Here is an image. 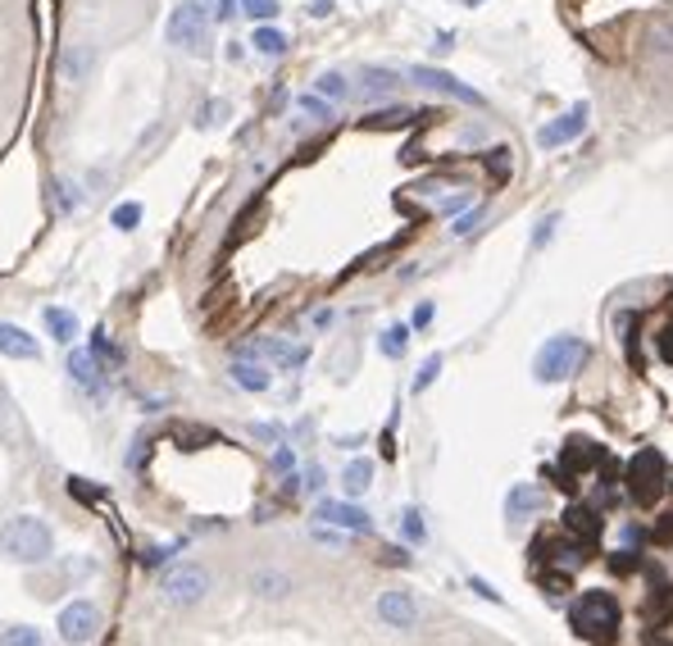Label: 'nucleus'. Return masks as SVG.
Listing matches in <instances>:
<instances>
[{
  "instance_id": "obj_28",
  "label": "nucleus",
  "mask_w": 673,
  "mask_h": 646,
  "mask_svg": "<svg viewBox=\"0 0 673 646\" xmlns=\"http://www.w3.org/2000/svg\"><path fill=\"white\" fill-rule=\"evenodd\" d=\"M0 646H46V642L33 624H10L5 633H0Z\"/></svg>"
},
{
  "instance_id": "obj_9",
  "label": "nucleus",
  "mask_w": 673,
  "mask_h": 646,
  "mask_svg": "<svg viewBox=\"0 0 673 646\" xmlns=\"http://www.w3.org/2000/svg\"><path fill=\"white\" fill-rule=\"evenodd\" d=\"M410 78L419 82V87H427V91H442V97H455V101H465V105H482V97L474 87H465L460 78H450L446 69H427V65H414L410 69Z\"/></svg>"
},
{
  "instance_id": "obj_6",
  "label": "nucleus",
  "mask_w": 673,
  "mask_h": 646,
  "mask_svg": "<svg viewBox=\"0 0 673 646\" xmlns=\"http://www.w3.org/2000/svg\"><path fill=\"white\" fill-rule=\"evenodd\" d=\"M164 597L173 601V605H201L205 597H209V569L205 565H173L169 574H164Z\"/></svg>"
},
{
  "instance_id": "obj_3",
  "label": "nucleus",
  "mask_w": 673,
  "mask_h": 646,
  "mask_svg": "<svg viewBox=\"0 0 673 646\" xmlns=\"http://www.w3.org/2000/svg\"><path fill=\"white\" fill-rule=\"evenodd\" d=\"M573 628L583 633L588 642H596V646H609V642H615V633H619V605H615V597H609V592H588L583 601L573 605Z\"/></svg>"
},
{
  "instance_id": "obj_40",
  "label": "nucleus",
  "mask_w": 673,
  "mask_h": 646,
  "mask_svg": "<svg viewBox=\"0 0 673 646\" xmlns=\"http://www.w3.org/2000/svg\"><path fill=\"white\" fill-rule=\"evenodd\" d=\"M410 324H414V328H427V324H433V305H427V301L414 305V319H410Z\"/></svg>"
},
{
  "instance_id": "obj_41",
  "label": "nucleus",
  "mask_w": 673,
  "mask_h": 646,
  "mask_svg": "<svg viewBox=\"0 0 673 646\" xmlns=\"http://www.w3.org/2000/svg\"><path fill=\"white\" fill-rule=\"evenodd\" d=\"M323 483H328V478H323V469H319V465L305 469V487H310V491H323Z\"/></svg>"
},
{
  "instance_id": "obj_21",
  "label": "nucleus",
  "mask_w": 673,
  "mask_h": 646,
  "mask_svg": "<svg viewBox=\"0 0 673 646\" xmlns=\"http://www.w3.org/2000/svg\"><path fill=\"white\" fill-rule=\"evenodd\" d=\"M564 529L573 537H583V542H596L601 537V519L592 510H583V506H573V510H564Z\"/></svg>"
},
{
  "instance_id": "obj_5",
  "label": "nucleus",
  "mask_w": 673,
  "mask_h": 646,
  "mask_svg": "<svg viewBox=\"0 0 673 646\" xmlns=\"http://www.w3.org/2000/svg\"><path fill=\"white\" fill-rule=\"evenodd\" d=\"M101 624H105V614H101V605L96 601H69L65 610H59V620H55V628H59V642H69V646H91L101 637Z\"/></svg>"
},
{
  "instance_id": "obj_14",
  "label": "nucleus",
  "mask_w": 673,
  "mask_h": 646,
  "mask_svg": "<svg viewBox=\"0 0 673 646\" xmlns=\"http://www.w3.org/2000/svg\"><path fill=\"white\" fill-rule=\"evenodd\" d=\"M42 324H46V332L55 337L59 347H73V337L82 332L78 315H73V310H65V305H46V310H42Z\"/></svg>"
},
{
  "instance_id": "obj_32",
  "label": "nucleus",
  "mask_w": 673,
  "mask_h": 646,
  "mask_svg": "<svg viewBox=\"0 0 673 646\" xmlns=\"http://www.w3.org/2000/svg\"><path fill=\"white\" fill-rule=\"evenodd\" d=\"M137 224H141V205H137V201H124V205L114 209V228H118V233H133Z\"/></svg>"
},
{
  "instance_id": "obj_39",
  "label": "nucleus",
  "mask_w": 673,
  "mask_h": 646,
  "mask_svg": "<svg viewBox=\"0 0 673 646\" xmlns=\"http://www.w3.org/2000/svg\"><path fill=\"white\" fill-rule=\"evenodd\" d=\"M251 433H255V438H264V442H283V428H278V423H255Z\"/></svg>"
},
{
  "instance_id": "obj_2",
  "label": "nucleus",
  "mask_w": 673,
  "mask_h": 646,
  "mask_svg": "<svg viewBox=\"0 0 673 646\" xmlns=\"http://www.w3.org/2000/svg\"><path fill=\"white\" fill-rule=\"evenodd\" d=\"M164 42L182 55L209 59L214 55V23L205 19V10L196 5V0H182V5H173L169 23H164Z\"/></svg>"
},
{
  "instance_id": "obj_13",
  "label": "nucleus",
  "mask_w": 673,
  "mask_h": 646,
  "mask_svg": "<svg viewBox=\"0 0 673 646\" xmlns=\"http://www.w3.org/2000/svg\"><path fill=\"white\" fill-rule=\"evenodd\" d=\"M660 455L655 451H641L637 460H632V491H637V497L641 501H651L655 497V491H660Z\"/></svg>"
},
{
  "instance_id": "obj_23",
  "label": "nucleus",
  "mask_w": 673,
  "mask_h": 646,
  "mask_svg": "<svg viewBox=\"0 0 673 646\" xmlns=\"http://www.w3.org/2000/svg\"><path fill=\"white\" fill-rule=\"evenodd\" d=\"M342 487H346V497H364V491L374 487V465L369 460H351L346 474H342Z\"/></svg>"
},
{
  "instance_id": "obj_1",
  "label": "nucleus",
  "mask_w": 673,
  "mask_h": 646,
  "mask_svg": "<svg viewBox=\"0 0 673 646\" xmlns=\"http://www.w3.org/2000/svg\"><path fill=\"white\" fill-rule=\"evenodd\" d=\"M0 556L14 565H46L55 556V529L42 514H10L0 524Z\"/></svg>"
},
{
  "instance_id": "obj_7",
  "label": "nucleus",
  "mask_w": 673,
  "mask_h": 646,
  "mask_svg": "<svg viewBox=\"0 0 673 646\" xmlns=\"http://www.w3.org/2000/svg\"><path fill=\"white\" fill-rule=\"evenodd\" d=\"M588 133V105H573L569 114H560V118H550L546 128L537 133V141L546 146V150H560V146H569V141H578Z\"/></svg>"
},
{
  "instance_id": "obj_37",
  "label": "nucleus",
  "mask_w": 673,
  "mask_h": 646,
  "mask_svg": "<svg viewBox=\"0 0 673 646\" xmlns=\"http://www.w3.org/2000/svg\"><path fill=\"white\" fill-rule=\"evenodd\" d=\"M273 469H283V474H292V469H296V455H292V446H283V442H278V451H273Z\"/></svg>"
},
{
  "instance_id": "obj_8",
  "label": "nucleus",
  "mask_w": 673,
  "mask_h": 646,
  "mask_svg": "<svg viewBox=\"0 0 673 646\" xmlns=\"http://www.w3.org/2000/svg\"><path fill=\"white\" fill-rule=\"evenodd\" d=\"M378 620H383L387 628H396V633H410V628L419 624V605H414V597H410V592L391 588V592H383V597H378Z\"/></svg>"
},
{
  "instance_id": "obj_42",
  "label": "nucleus",
  "mask_w": 673,
  "mask_h": 646,
  "mask_svg": "<svg viewBox=\"0 0 673 646\" xmlns=\"http://www.w3.org/2000/svg\"><path fill=\"white\" fill-rule=\"evenodd\" d=\"M460 205H465V196H446V201H442V214H455Z\"/></svg>"
},
{
  "instance_id": "obj_4",
  "label": "nucleus",
  "mask_w": 673,
  "mask_h": 646,
  "mask_svg": "<svg viewBox=\"0 0 673 646\" xmlns=\"http://www.w3.org/2000/svg\"><path fill=\"white\" fill-rule=\"evenodd\" d=\"M588 360V342H578V337H550V342L541 347V355H537V383H560V378H569L578 364Z\"/></svg>"
},
{
  "instance_id": "obj_27",
  "label": "nucleus",
  "mask_w": 673,
  "mask_h": 646,
  "mask_svg": "<svg viewBox=\"0 0 673 646\" xmlns=\"http://www.w3.org/2000/svg\"><path fill=\"white\" fill-rule=\"evenodd\" d=\"M296 110L310 114L315 123H328V118H332V101H323L319 91H305V97H296Z\"/></svg>"
},
{
  "instance_id": "obj_34",
  "label": "nucleus",
  "mask_w": 673,
  "mask_h": 646,
  "mask_svg": "<svg viewBox=\"0 0 673 646\" xmlns=\"http://www.w3.org/2000/svg\"><path fill=\"white\" fill-rule=\"evenodd\" d=\"M91 355H96V360H110V369L124 364V355H118V347L110 342V337H96V342H91Z\"/></svg>"
},
{
  "instance_id": "obj_36",
  "label": "nucleus",
  "mask_w": 673,
  "mask_h": 646,
  "mask_svg": "<svg viewBox=\"0 0 673 646\" xmlns=\"http://www.w3.org/2000/svg\"><path fill=\"white\" fill-rule=\"evenodd\" d=\"M556 224H560V214H550V219H541V224H537V233H533V251H537V246H546V241H550V233H556Z\"/></svg>"
},
{
  "instance_id": "obj_33",
  "label": "nucleus",
  "mask_w": 673,
  "mask_h": 646,
  "mask_svg": "<svg viewBox=\"0 0 673 646\" xmlns=\"http://www.w3.org/2000/svg\"><path fill=\"white\" fill-rule=\"evenodd\" d=\"M437 374H442V355H433V360H423V369L414 374V392H427L437 383Z\"/></svg>"
},
{
  "instance_id": "obj_22",
  "label": "nucleus",
  "mask_w": 673,
  "mask_h": 646,
  "mask_svg": "<svg viewBox=\"0 0 673 646\" xmlns=\"http://www.w3.org/2000/svg\"><path fill=\"white\" fill-rule=\"evenodd\" d=\"M396 82H401V78H396L391 69H364V73H360V91H364V97H369V101L391 97Z\"/></svg>"
},
{
  "instance_id": "obj_30",
  "label": "nucleus",
  "mask_w": 673,
  "mask_h": 646,
  "mask_svg": "<svg viewBox=\"0 0 673 646\" xmlns=\"http://www.w3.org/2000/svg\"><path fill=\"white\" fill-rule=\"evenodd\" d=\"M401 533H406V542H423L427 537V524H423V510L419 506H410L401 514Z\"/></svg>"
},
{
  "instance_id": "obj_35",
  "label": "nucleus",
  "mask_w": 673,
  "mask_h": 646,
  "mask_svg": "<svg viewBox=\"0 0 673 646\" xmlns=\"http://www.w3.org/2000/svg\"><path fill=\"white\" fill-rule=\"evenodd\" d=\"M478 219H482V209H465V214H460V219H455V224H450V237H469V233L478 228Z\"/></svg>"
},
{
  "instance_id": "obj_26",
  "label": "nucleus",
  "mask_w": 673,
  "mask_h": 646,
  "mask_svg": "<svg viewBox=\"0 0 673 646\" xmlns=\"http://www.w3.org/2000/svg\"><path fill=\"white\" fill-rule=\"evenodd\" d=\"M237 10L247 14V19H255V23H273V19L283 14L278 0H237Z\"/></svg>"
},
{
  "instance_id": "obj_20",
  "label": "nucleus",
  "mask_w": 673,
  "mask_h": 646,
  "mask_svg": "<svg viewBox=\"0 0 673 646\" xmlns=\"http://www.w3.org/2000/svg\"><path fill=\"white\" fill-rule=\"evenodd\" d=\"M505 510H510V519H528L533 510H541V491H537L533 483H518V487L510 491V501H505Z\"/></svg>"
},
{
  "instance_id": "obj_11",
  "label": "nucleus",
  "mask_w": 673,
  "mask_h": 646,
  "mask_svg": "<svg viewBox=\"0 0 673 646\" xmlns=\"http://www.w3.org/2000/svg\"><path fill=\"white\" fill-rule=\"evenodd\" d=\"M0 355L5 360H42L37 332H27L19 324H0Z\"/></svg>"
},
{
  "instance_id": "obj_17",
  "label": "nucleus",
  "mask_w": 673,
  "mask_h": 646,
  "mask_svg": "<svg viewBox=\"0 0 673 646\" xmlns=\"http://www.w3.org/2000/svg\"><path fill=\"white\" fill-rule=\"evenodd\" d=\"M251 50L264 55V59H283L292 50V37L283 33V27H273V23H255V33H251Z\"/></svg>"
},
{
  "instance_id": "obj_19",
  "label": "nucleus",
  "mask_w": 673,
  "mask_h": 646,
  "mask_svg": "<svg viewBox=\"0 0 673 646\" xmlns=\"http://www.w3.org/2000/svg\"><path fill=\"white\" fill-rule=\"evenodd\" d=\"M50 201H55V214H78L82 209V182H69V178H55L50 182Z\"/></svg>"
},
{
  "instance_id": "obj_10",
  "label": "nucleus",
  "mask_w": 673,
  "mask_h": 646,
  "mask_svg": "<svg viewBox=\"0 0 673 646\" xmlns=\"http://www.w3.org/2000/svg\"><path fill=\"white\" fill-rule=\"evenodd\" d=\"M319 524H332V529H346V533H369L374 529V519L364 514L360 506L351 501H319Z\"/></svg>"
},
{
  "instance_id": "obj_24",
  "label": "nucleus",
  "mask_w": 673,
  "mask_h": 646,
  "mask_svg": "<svg viewBox=\"0 0 673 646\" xmlns=\"http://www.w3.org/2000/svg\"><path fill=\"white\" fill-rule=\"evenodd\" d=\"M406 347H410V328H406V324H391V328L378 337V351H383L387 360H401Z\"/></svg>"
},
{
  "instance_id": "obj_12",
  "label": "nucleus",
  "mask_w": 673,
  "mask_h": 646,
  "mask_svg": "<svg viewBox=\"0 0 673 646\" xmlns=\"http://www.w3.org/2000/svg\"><path fill=\"white\" fill-rule=\"evenodd\" d=\"M69 378L82 387V392H91V396H96L101 387H105V369H101V360L96 355H91V351H69Z\"/></svg>"
},
{
  "instance_id": "obj_38",
  "label": "nucleus",
  "mask_w": 673,
  "mask_h": 646,
  "mask_svg": "<svg viewBox=\"0 0 673 646\" xmlns=\"http://www.w3.org/2000/svg\"><path fill=\"white\" fill-rule=\"evenodd\" d=\"M469 588L482 597V601H501V592L492 588V582H487V578H469Z\"/></svg>"
},
{
  "instance_id": "obj_15",
  "label": "nucleus",
  "mask_w": 673,
  "mask_h": 646,
  "mask_svg": "<svg viewBox=\"0 0 673 646\" xmlns=\"http://www.w3.org/2000/svg\"><path fill=\"white\" fill-rule=\"evenodd\" d=\"M228 378H232L241 392H269V383H273V374H269V369H264L260 360H247V355H237V360H232Z\"/></svg>"
},
{
  "instance_id": "obj_29",
  "label": "nucleus",
  "mask_w": 673,
  "mask_h": 646,
  "mask_svg": "<svg viewBox=\"0 0 673 646\" xmlns=\"http://www.w3.org/2000/svg\"><path fill=\"white\" fill-rule=\"evenodd\" d=\"M228 114H232L228 101H205L196 114V128H219V123H228Z\"/></svg>"
},
{
  "instance_id": "obj_18",
  "label": "nucleus",
  "mask_w": 673,
  "mask_h": 646,
  "mask_svg": "<svg viewBox=\"0 0 673 646\" xmlns=\"http://www.w3.org/2000/svg\"><path fill=\"white\" fill-rule=\"evenodd\" d=\"M91 65H96V50L73 46V50H65V59H59V78H65V82H87Z\"/></svg>"
},
{
  "instance_id": "obj_16",
  "label": "nucleus",
  "mask_w": 673,
  "mask_h": 646,
  "mask_svg": "<svg viewBox=\"0 0 673 646\" xmlns=\"http://www.w3.org/2000/svg\"><path fill=\"white\" fill-rule=\"evenodd\" d=\"M292 574H283V569H255L251 574V592L260 597V601H283V597H292Z\"/></svg>"
},
{
  "instance_id": "obj_25",
  "label": "nucleus",
  "mask_w": 673,
  "mask_h": 646,
  "mask_svg": "<svg viewBox=\"0 0 673 646\" xmlns=\"http://www.w3.org/2000/svg\"><path fill=\"white\" fill-rule=\"evenodd\" d=\"M315 91H319L323 101H332V105H336V101H346V97H351V82H346L342 73H319Z\"/></svg>"
},
{
  "instance_id": "obj_31",
  "label": "nucleus",
  "mask_w": 673,
  "mask_h": 646,
  "mask_svg": "<svg viewBox=\"0 0 673 646\" xmlns=\"http://www.w3.org/2000/svg\"><path fill=\"white\" fill-rule=\"evenodd\" d=\"M196 5L205 10L209 23H228V19L237 14V0H196Z\"/></svg>"
},
{
  "instance_id": "obj_43",
  "label": "nucleus",
  "mask_w": 673,
  "mask_h": 646,
  "mask_svg": "<svg viewBox=\"0 0 673 646\" xmlns=\"http://www.w3.org/2000/svg\"><path fill=\"white\" fill-rule=\"evenodd\" d=\"M660 351H664V360H673V328H664V347Z\"/></svg>"
}]
</instances>
